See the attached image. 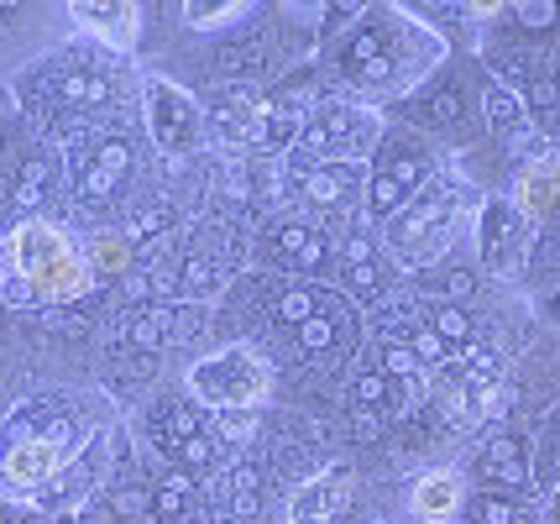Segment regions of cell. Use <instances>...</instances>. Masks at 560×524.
I'll list each match as a JSON object with an SVG mask.
<instances>
[{
	"mask_svg": "<svg viewBox=\"0 0 560 524\" xmlns=\"http://www.w3.org/2000/svg\"><path fill=\"white\" fill-rule=\"evenodd\" d=\"M5 257L32 300H79L90 289V263L73 257L69 236L48 221H22L5 236Z\"/></svg>",
	"mask_w": 560,
	"mask_h": 524,
	"instance_id": "cell-1",
	"label": "cell"
},
{
	"mask_svg": "<svg viewBox=\"0 0 560 524\" xmlns=\"http://www.w3.org/2000/svg\"><path fill=\"white\" fill-rule=\"evenodd\" d=\"M189 388H195L205 404L225 409V415H246V409H257V404L268 399L272 373L252 347H225V351H215V357L195 362Z\"/></svg>",
	"mask_w": 560,
	"mask_h": 524,
	"instance_id": "cell-2",
	"label": "cell"
},
{
	"mask_svg": "<svg viewBox=\"0 0 560 524\" xmlns=\"http://www.w3.org/2000/svg\"><path fill=\"white\" fill-rule=\"evenodd\" d=\"M456 225H462L456 200H451L445 189H430V195H419V200L388 225V242L404 263H435L440 252L456 242Z\"/></svg>",
	"mask_w": 560,
	"mask_h": 524,
	"instance_id": "cell-3",
	"label": "cell"
},
{
	"mask_svg": "<svg viewBox=\"0 0 560 524\" xmlns=\"http://www.w3.org/2000/svg\"><path fill=\"white\" fill-rule=\"evenodd\" d=\"M63 462H69V435H63V424H52L48 435H26V441L0 451V482L5 488H37Z\"/></svg>",
	"mask_w": 560,
	"mask_h": 524,
	"instance_id": "cell-4",
	"label": "cell"
},
{
	"mask_svg": "<svg viewBox=\"0 0 560 524\" xmlns=\"http://www.w3.org/2000/svg\"><path fill=\"white\" fill-rule=\"evenodd\" d=\"M147 121H152V131H158V142L173 148V152H184L189 142H195V131H199L195 101H189L184 90L163 84V79H152V84H147Z\"/></svg>",
	"mask_w": 560,
	"mask_h": 524,
	"instance_id": "cell-5",
	"label": "cell"
},
{
	"mask_svg": "<svg viewBox=\"0 0 560 524\" xmlns=\"http://www.w3.org/2000/svg\"><path fill=\"white\" fill-rule=\"evenodd\" d=\"M372 142H377V121H372L366 110H330V116L310 131V148L341 152V163H357Z\"/></svg>",
	"mask_w": 560,
	"mask_h": 524,
	"instance_id": "cell-6",
	"label": "cell"
},
{
	"mask_svg": "<svg viewBox=\"0 0 560 524\" xmlns=\"http://www.w3.org/2000/svg\"><path fill=\"white\" fill-rule=\"evenodd\" d=\"M73 22L84 26L90 37H100L105 48H131L137 32H142V11L137 5H116V0H79L73 5Z\"/></svg>",
	"mask_w": 560,
	"mask_h": 524,
	"instance_id": "cell-7",
	"label": "cell"
},
{
	"mask_svg": "<svg viewBox=\"0 0 560 524\" xmlns=\"http://www.w3.org/2000/svg\"><path fill=\"white\" fill-rule=\"evenodd\" d=\"M513 205H518V216H550L560 205V158H539L529 163L524 174H518V189H513Z\"/></svg>",
	"mask_w": 560,
	"mask_h": 524,
	"instance_id": "cell-8",
	"label": "cell"
},
{
	"mask_svg": "<svg viewBox=\"0 0 560 524\" xmlns=\"http://www.w3.org/2000/svg\"><path fill=\"white\" fill-rule=\"evenodd\" d=\"M424 174V152H398L383 174L372 178V210L377 216H393L398 210V200H404V189H415V178Z\"/></svg>",
	"mask_w": 560,
	"mask_h": 524,
	"instance_id": "cell-9",
	"label": "cell"
},
{
	"mask_svg": "<svg viewBox=\"0 0 560 524\" xmlns=\"http://www.w3.org/2000/svg\"><path fill=\"white\" fill-rule=\"evenodd\" d=\"M462 509V477L456 473H424L415 482V514L430 524H445Z\"/></svg>",
	"mask_w": 560,
	"mask_h": 524,
	"instance_id": "cell-10",
	"label": "cell"
},
{
	"mask_svg": "<svg viewBox=\"0 0 560 524\" xmlns=\"http://www.w3.org/2000/svg\"><path fill=\"white\" fill-rule=\"evenodd\" d=\"M357 189H362V168H357V163H341V158L304 178V195L315 205H346Z\"/></svg>",
	"mask_w": 560,
	"mask_h": 524,
	"instance_id": "cell-11",
	"label": "cell"
},
{
	"mask_svg": "<svg viewBox=\"0 0 560 524\" xmlns=\"http://www.w3.org/2000/svg\"><path fill=\"white\" fill-rule=\"evenodd\" d=\"M346 499H351V477H346V473H325V477H315V482L299 493L293 514H299V520H330Z\"/></svg>",
	"mask_w": 560,
	"mask_h": 524,
	"instance_id": "cell-12",
	"label": "cell"
},
{
	"mask_svg": "<svg viewBox=\"0 0 560 524\" xmlns=\"http://www.w3.org/2000/svg\"><path fill=\"white\" fill-rule=\"evenodd\" d=\"M90 268H95V273H131V242H126V236H110V231L95 236V242H90Z\"/></svg>",
	"mask_w": 560,
	"mask_h": 524,
	"instance_id": "cell-13",
	"label": "cell"
},
{
	"mask_svg": "<svg viewBox=\"0 0 560 524\" xmlns=\"http://www.w3.org/2000/svg\"><path fill=\"white\" fill-rule=\"evenodd\" d=\"M278 247L289 252L293 263H304V268H315L319 257H325V242H319V231H310V225H289V231L278 236Z\"/></svg>",
	"mask_w": 560,
	"mask_h": 524,
	"instance_id": "cell-14",
	"label": "cell"
},
{
	"mask_svg": "<svg viewBox=\"0 0 560 524\" xmlns=\"http://www.w3.org/2000/svg\"><path fill=\"white\" fill-rule=\"evenodd\" d=\"M131 341L137 347H158V341H173V310L168 304H158V310H147L131 321Z\"/></svg>",
	"mask_w": 560,
	"mask_h": 524,
	"instance_id": "cell-15",
	"label": "cell"
},
{
	"mask_svg": "<svg viewBox=\"0 0 560 524\" xmlns=\"http://www.w3.org/2000/svg\"><path fill=\"white\" fill-rule=\"evenodd\" d=\"M524 456H518V441H492L488 446V473L492 477H518L524 467H518Z\"/></svg>",
	"mask_w": 560,
	"mask_h": 524,
	"instance_id": "cell-16",
	"label": "cell"
},
{
	"mask_svg": "<svg viewBox=\"0 0 560 524\" xmlns=\"http://www.w3.org/2000/svg\"><path fill=\"white\" fill-rule=\"evenodd\" d=\"M315 310H319V294L315 289H293V294H283V304H278V315L283 321H315Z\"/></svg>",
	"mask_w": 560,
	"mask_h": 524,
	"instance_id": "cell-17",
	"label": "cell"
},
{
	"mask_svg": "<svg viewBox=\"0 0 560 524\" xmlns=\"http://www.w3.org/2000/svg\"><path fill=\"white\" fill-rule=\"evenodd\" d=\"M299 347L304 351H325L336 347V321H325V315H315V321L299 325Z\"/></svg>",
	"mask_w": 560,
	"mask_h": 524,
	"instance_id": "cell-18",
	"label": "cell"
},
{
	"mask_svg": "<svg viewBox=\"0 0 560 524\" xmlns=\"http://www.w3.org/2000/svg\"><path fill=\"white\" fill-rule=\"evenodd\" d=\"M466 310H456V304H440L435 310V336L440 341H466Z\"/></svg>",
	"mask_w": 560,
	"mask_h": 524,
	"instance_id": "cell-19",
	"label": "cell"
},
{
	"mask_svg": "<svg viewBox=\"0 0 560 524\" xmlns=\"http://www.w3.org/2000/svg\"><path fill=\"white\" fill-rule=\"evenodd\" d=\"M220 273H215V263L210 257H189V268H184V289L189 294H205V289H215Z\"/></svg>",
	"mask_w": 560,
	"mask_h": 524,
	"instance_id": "cell-20",
	"label": "cell"
},
{
	"mask_svg": "<svg viewBox=\"0 0 560 524\" xmlns=\"http://www.w3.org/2000/svg\"><path fill=\"white\" fill-rule=\"evenodd\" d=\"M95 168H100V174H110V178H121L126 168H131V148H126V142H116V137H110V142L100 148Z\"/></svg>",
	"mask_w": 560,
	"mask_h": 524,
	"instance_id": "cell-21",
	"label": "cell"
},
{
	"mask_svg": "<svg viewBox=\"0 0 560 524\" xmlns=\"http://www.w3.org/2000/svg\"><path fill=\"white\" fill-rule=\"evenodd\" d=\"M246 5H189L184 16H189V26H220V22H236Z\"/></svg>",
	"mask_w": 560,
	"mask_h": 524,
	"instance_id": "cell-22",
	"label": "cell"
},
{
	"mask_svg": "<svg viewBox=\"0 0 560 524\" xmlns=\"http://www.w3.org/2000/svg\"><path fill=\"white\" fill-rule=\"evenodd\" d=\"M488 116H492V126H498V131H509V126H518V105H513L509 95L498 90V84L488 90Z\"/></svg>",
	"mask_w": 560,
	"mask_h": 524,
	"instance_id": "cell-23",
	"label": "cell"
},
{
	"mask_svg": "<svg viewBox=\"0 0 560 524\" xmlns=\"http://www.w3.org/2000/svg\"><path fill=\"white\" fill-rule=\"evenodd\" d=\"M152 231H163V210H158V205H147V210H137V221L126 225V242L137 247V242H142V236H152Z\"/></svg>",
	"mask_w": 560,
	"mask_h": 524,
	"instance_id": "cell-24",
	"label": "cell"
},
{
	"mask_svg": "<svg viewBox=\"0 0 560 524\" xmlns=\"http://www.w3.org/2000/svg\"><path fill=\"white\" fill-rule=\"evenodd\" d=\"M63 90H69V101H105V79L100 74H73Z\"/></svg>",
	"mask_w": 560,
	"mask_h": 524,
	"instance_id": "cell-25",
	"label": "cell"
},
{
	"mask_svg": "<svg viewBox=\"0 0 560 524\" xmlns=\"http://www.w3.org/2000/svg\"><path fill=\"white\" fill-rule=\"evenodd\" d=\"M409 347H415L419 362H440V357H445V341L435 336V325H430V330H415V336H409Z\"/></svg>",
	"mask_w": 560,
	"mask_h": 524,
	"instance_id": "cell-26",
	"label": "cell"
},
{
	"mask_svg": "<svg viewBox=\"0 0 560 524\" xmlns=\"http://www.w3.org/2000/svg\"><path fill=\"white\" fill-rule=\"evenodd\" d=\"M199 325H205V310H199V304H184V310H173V341H189Z\"/></svg>",
	"mask_w": 560,
	"mask_h": 524,
	"instance_id": "cell-27",
	"label": "cell"
},
{
	"mask_svg": "<svg viewBox=\"0 0 560 524\" xmlns=\"http://www.w3.org/2000/svg\"><path fill=\"white\" fill-rule=\"evenodd\" d=\"M518 22H524V26H550V22H556V5H545V0H535V5H518Z\"/></svg>",
	"mask_w": 560,
	"mask_h": 524,
	"instance_id": "cell-28",
	"label": "cell"
},
{
	"mask_svg": "<svg viewBox=\"0 0 560 524\" xmlns=\"http://www.w3.org/2000/svg\"><path fill=\"white\" fill-rule=\"evenodd\" d=\"M110 189H116V178H110V174H100V168H90V174H84V200H105Z\"/></svg>",
	"mask_w": 560,
	"mask_h": 524,
	"instance_id": "cell-29",
	"label": "cell"
},
{
	"mask_svg": "<svg viewBox=\"0 0 560 524\" xmlns=\"http://www.w3.org/2000/svg\"><path fill=\"white\" fill-rule=\"evenodd\" d=\"M388 368H393V373H415V368H419L415 347H393V351H388Z\"/></svg>",
	"mask_w": 560,
	"mask_h": 524,
	"instance_id": "cell-30",
	"label": "cell"
},
{
	"mask_svg": "<svg viewBox=\"0 0 560 524\" xmlns=\"http://www.w3.org/2000/svg\"><path fill=\"white\" fill-rule=\"evenodd\" d=\"M184 493H189V482H184V477H178V482H173V488H163V493H158V509H163V514H173V509H178V503H184Z\"/></svg>",
	"mask_w": 560,
	"mask_h": 524,
	"instance_id": "cell-31",
	"label": "cell"
},
{
	"mask_svg": "<svg viewBox=\"0 0 560 524\" xmlns=\"http://www.w3.org/2000/svg\"><path fill=\"white\" fill-rule=\"evenodd\" d=\"M168 424H173V435H178V441H195V415H189V409H173Z\"/></svg>",
	"mask_w": 560,
	"mask_h": 524,
	"instance_id": "cell-32",
	"label": "cell"
},
{
	"mask_svg": "<svg viewBox=\"0 0 560 524\" xmlns=\"http://www.w3.org/2000/svg\"><path fill=\"white\" fill-rule=\"evenodd\" d=\"M252 488H257L252 473H236V509H242V514H252Z\"/></svg>",
	"mask_w": 560,
	"mask_h": 524,
	"instance_id": "cell-33",
	"label": "cell"
},
{
	"mask_svg": "<svg viewBox=\"0 0 560 524\" xmlns=\"http://www.w3.org/2000/svg\"><path fill=\"white\" fill-rule=\"evenodd\" d=\"M357 399H362V404H377V399H383V377H362Z\"/></svg>",
	"mask_w": 560,
	"mask_h": 524,
	"instance_id": "cell-34",
	"label": "cell"
},
{
	"mask_svg": "<svg viewBox=\"0 0 560 524\" xmlns=\"http://www.w3.org/2000/svg\"><path fill=\"white\" fill-rule=\"evenodd\" d=\"M445 289L462 300V294H471V289H477V278H471V273H451V283H445Z\"/></svg>",
	"mask_w": 560,
	"mask_h": 524,
	"instance_id": "cell-35",
	"label": "cell"
},
{
	"mask_svg": "<svg viewBox=\"0 0 560 524\" xmlns=\"http://www.w3.org/2000/svg\"><path fill=\"white\" fill-rule=\"evenodd\" d=\"M246 430H252V424H246V415H225V435H231V441H242Z\"/></svg>",
	"mask_w": 560,
	"mask_h": 524,
	"instance_id": "cell-36",
	"label": "cell"
},
{
	"mask_svg": "<svg viewBox=\"0 0 560 524\" xmlns=\"http://www.w3.org/2000/svg\"><path fill=\"white\" fill-rule=\"evenodd\" d=\"M184 456H189V462H205V456H210V441H184Z\"/></svg>",
	"mask_w": 560,
	"mask_h": 524,
	"instance_id": "cell-37",
	"label": "cell"
},
{
	"mask_svg": "<svg viewBox=\"0 0 560 524\" xmlns=\"http://www.w3.org/2000/svg\"><path fill=\"white\" fill-rule=\"evenodd\" d=\"M351 278H357V283H362V289H372V263H351Z\"/></svg>",
	"mask_w": 560,
	"mask_h": 524,
	"instance_id": "cell-38",
	"label": "cell"
},
{
	"mask_svg": "<svg viewBox=\"0 0 560 524\" xmlns=\"http://www.w3.org/2000/svg\"><path fill=\"white\" fill-rule=\"evenodd\" d=\"M435 116H456V95H440V101H435Z\"/></svg>",
	"mask_w": 560,
	"mask_h": 524,
	"instance_id": "cell-39",
	"label": "cell"
},
{
	"mask_svg": "<svg viewBox=\"0 0 560 524\" xmlns=\"http://www.w3.org/2000/svg\"><path fill=\"white\" fill-rule=\"evenodd\" d=\"M488 524H509V509H503V503H488Z\"/></svg>",
	"mask_w": 560,
	"mask_h": 524,
	"instance_id": "cell-40",
	"label": "cell"
},
{
	"mask_svg": "<svg viewBox=\"0 0 560 524\" xmlns=\"http://www.w3.org/2000/svg\"><path fill=\"white\" fill-rule=\"evenodd\" d=\"M550 520L560 524V488H556V499H550Z\"/></svg>",
	"mask_w": 560,
	"mask_h": 524,
	"instance_id": "cell-41",
	"label": "cell"
},
{
	"mask_svg": "<svg viewBox=\"0 0 560 524\" xmlns=\"http://www.w3.org/2000/svg\"><path fill=\"white\" fill-rule=\"evenodd\" d=\"M0 16H5V5H0Z\"/></svg>",
	"mask_w": 560,
	"mask_h": 524,
	"instance_id": "cell-42",
	"label": "cell"
}]
</instances>
